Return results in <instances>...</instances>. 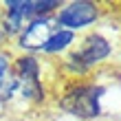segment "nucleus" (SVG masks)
Masks as SVG:
<instances>
[{"label":"nucleus","instance_id":"nucleus-9","mask_svg":"<svg viewBox=\"0 0 121 121\" xmlns=\"http://www.w3.org/2000/svg\"><path fill=\"white\" fill-rule=\"evenodd\" d=\"M95 121H104V119H95Z\"/></svg>","mask_w":121,"mask_h":121},{"label":"nucleus","instance_id":"nucleus-4","mask_svg":"<svg viewBox=\"0 0 121 121\" xmlns=\"http://www.w3.org/2000/svg\"><path fill=\"white\" fill-rule=\"evenodd\" d=\"M57 26L53 22V16H38V18H31L29 22L24 24V29L20 31L18 35V48L22 53H29L35 55L40 53V48L44 46V42L48 40Z\"/></svg>","mask_w":121,"mask_h":121},{"label":"nucleus","instance_id":"nucleus-6","mask_svg":"<svg viewBox=\"0 0 121 121\" xmlns=\"http://www.w3.org/2000/svg\"><path fill=\"white\" fill-rule=\"evenodd\" d=\"M11 62H13L11 53L2 48V51H0V90H2V86L7 84V79H9V75H11Z\"/></svg>","mask_w":121,"mask_h":121},{"label":"nucleus","instance_id":"nucleus-3","mask_svg":"<svg viewBox=\"0 0 121 121\" xmlns=\"http://www.w3.org/2000/svg\"><path fill=\"white\" fill-rule=\"evenodd\" d=\"M115 46H112V40L106 38L104 33L99 31H90L84 38L77 42V44L70 48V53L75 55V60L84 66L86 73H90L92 68L101 66V64L108 62V57L112 55Z\"/></svg>","mask_w":121,"mask_h":121},{"label":"nucleus","instance_id":"nucleus-8","mask_svg":"<svg viewBox=\"0 0 121 121\" xmlns=\"http://www.w3.org/2000/svg\"><path fill=\"white\" fill-rule=\"evenodd\" d=\"M7 42H9V38H7V35H4L2 31H0V51H2V46L7 44Z\"/></svg>","mask_w":121,"mask_h":121},{"label":"nucleus","instance_id":"nucleus-1","mask_svg":"<svg viewBox=\"0 0 121 121\" xmlns=\"http://www.w3.org/2000/svg\"><path fill=\"white\" fill-rule=\"evenodd\" d=\"M104 97H106V86L95 82H79L68 92H64L57 106L75 119L95 121L104 115Z\"/></svg>","mask_w":121,"mask_h":121},{"label":"nucleus","instance_id":"nucleus-7","mask_svg":"<svg viewBox=\"0 0 121 121\" xmlns=\"http://www.w3.org/2000/svg\"><path fill=\"white\" fill-rule=\"evenodd\" d=\"M7 110H9V106H7L2 99H0V117H2V115H7Z\"/></svg>","mask_w":121,"mask_h":121},{"label":"nucleus","instance_id":"nucleus-2","mask_svg":"<svg viewBox=\"0 0 121 121\" xmlns=\"http://www.w3.org/2000/svg\"><path fill=\"white\" fill-rule=\"evenodd\" d=\"M101 18V7L92 0H70L62 2V7L53 13V22L57 29H66L73 33H84L92 29Z\"/></svg>","mask_w":121,"mask_h":121},{"label":"nucleus","instance_id":"nucleus-5","mask_svg":"<svg viewBox=\"0 0 121 121\" xmlns=\"http://www.w3.org/2000/svg\"><path fill=\"white\" fill-rule=\"evenodd\" d=\"M75 44H77V33L66 31V29H55L44 42V46L40 48V53L42 55H66Z\"/></svg>","mask_w":121,"mask_h":121}]
</instances>
